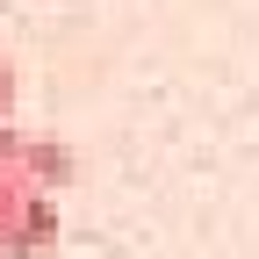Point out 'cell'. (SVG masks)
Here are the masks:
<instances>
[{
  "instance_id": "obj_1",
  "label": "cell",
  "mask_w": 259,
  "mask_h": 259,
  "mask_svg": "<svg viewBox=\"0 0 259 259\" xmlns=\"http://www.w3.org/2000/svg\"><path fill=\"white\" fill-rule=\"evenodd\" d=\"M0 173H8L15 187H29V194H44V202H58V187H72L79 158H72V144H58V137L0 130Z\"/></svg>"
},
{
  "instance_id": "obj_2",
  "label": "cell",
  "mask_w": 259,
  "mask_h": 259,
  "mask_svg": "<svg viewBox=\"0 0 259 259\" xmlns=\"http://www.w3.org/2000/svg\"><path fill=\"white\" fill-rule=\"evenodd\" d=\"M51 245H58V202L0 173V259H44Z\"/></svg>"
},
{
  "instance_id": "obj_3",
  "label": "cell",
  "mask_w": 259,
  "mask_h": 259,
  "mask_svg": "<svg viewBox=\"0 0 259 259\" xmlns=\"http://www.w3.org/2000/svg\"><path fill=\"white\" fill-rule=\"evenodd\" d=\"M0 115H15V58L0 51Z\"/></svg>"
}]
</instances>
